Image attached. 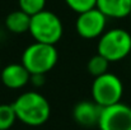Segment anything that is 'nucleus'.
<instances>
[{
  "label": "nucleus",
  "instance_id": "nucleus-1",
  "mask_svg": "<svg viewBox=\"0 0 131 130\" xmlns=\"http://www.w3.org/2000/svg\"><path fill=\"white\" fill-rule=\"evenodd\" d=\"M17 119L28 126H41L50 119L51 106L43 94L37 91H28L17 97L13 102Z\"/></svg>",
  "mask_w": 131,
  "mask_h": 130
},
{
  "label": "nucleus",
  "instance_id": "nucleus-2",
  "mask_svg": "<svg viewBox=\"0 0 131 130\" xmlns=\"http://www.w3.org/2000/svg\"><path fill=\"white\" fill-rule=\"evenodd\" d=\"M59 60L55 45L35 42L27 46L22 54V64L31 74H46L51 72Z\"/></svg>",
  "mask_w": 131,
  "mask_h": 130
},
{
  "label": "nucleus",
  "instance_id": "nucleus-3",
  "mask_svg": "<svg viewBox=\"0 0 131 130\" xmlns=\"http://www.w3.org/2000/svg\"><path fill=\"white\" fill-rule=\"evenodd\" d=\"M97 52L110 63L124 60L131 52V35L124 28L106 31L98 40Z\"/></svg>",
  "mask_w": 131,
  "mask_h": 130
},
{
  "label": "nucleus",
  "instance_id": "nucleus-4",
  "mask_svg": "<svg viewBox=\"0 0 131 130\" xmlns=\"http://www.w3.org/2000/svg\"><path fill=\"white\" fill-rule=\"evenodd\" d=\"M29 33L36 42L55 45L62 37L64 24L55 13L45 9L32 15Z\"/></svg>",
  "mask_w": 131,
  "mask_h": 130
},
{
  "label": "nucleus",
  "instance_id": "nucleus-5",
  "mask_svg": "<svg viewBox=\"0 0 131 130\" xmlns=\"http://www.w3.org/2000/svg\"><path fill=\"white\" fill-rule=\"evenodd\" d=\"M122 96L124 83L116 74L106 73L94 78L92 83V97L93 101L101 107H107L121 102Z\"/></svg>",
  "mask_w": 131,
  "mask_h": 130
},
{
  "label": "nucleus",
  "instance_id": "nucleus-6",
  "mask_svg": "<svg viewBox=\"0 0 131 130\" xmlns=\"http://www.w3.org/2000/svg\"><path fill=\"white\" fill-rule=\"evenodd\" d=\"M97 126L99 130H131V106L118 102L102 107Z\"/></svg>",
  "mask_w": 131,
  "mask_h": 130
},
{
  "label": "nucleus",
  "instance_id": "nucleus-7",
  "mask_svg": "<svg viewBox=\"0 0 131 130\" xmlns=\"http://www.w3.org/2000/svg\"><path fill=\"white\" fill-rule=\"evenodd\" d=\"M107 17L97 8L78 14L75 22V29L78 35L84 40L99 38L106 32Z\"/></svg>",
  "mask_w": 131,
  "mask_h": 130
},
{
  "label": "nucleus",
  "instance_id": "nucleus-8",
  "mask_svg": "<svg viewBox=\"0 0 131 130\" xmlns=\"http://www.w3.org/2000/svg\"><path fill=\"white\" fill-rule=\"evenodd\" d=\"M1 83L9 89H20L29 83L31 73L20 63L8 64L1 69Z\"/></svg>",
  "mask_w": 131,
  "mask_h": 130
},
{
  "label": "nucleus",
  "instance_id": "nucleus-9",
  "mask_svg": "<svg viewBox=\"0 0 131 130\" xmlns=\"http://www.w3.org/2000/svg\"><path fill=\"white\" fill-rule=\"evenodd\" d=\"M102 107L94 101H82L75 105L73 110V117L77 124L90 128L98 125Z\"/></svg>",
  "mask_w": 131,
  "mask_h": 130
},
{
  "label": "nucleus",
  "instance_id": "nucleus-10",
  "mask_svg": "<svg viewBox=\"0 0 131 130\" xmlns=\"http://www.w3.org/2000/svg\"><path fill=\"white\" fill-rule=\"evenodd\" d=\"M97 9L107 18L122 19L130 15L131 0H97Z\"/></svg>",
  "mask_w": 131,
  "mask_h": 130
},
{
  "label": "nucleus",
  "instance_id": "nucleus-11",
  "mask_svg": "<svg viewBox=\"0 0 131 130\" xmlns=\"http://www.w3.org/2000/svg\"><path fill=\"white\" fill-rule=\"evenodd\" d=\"M31 15L24 13L23 10L18 9L12 13H9L5 18V27L9 32L12 33H26L29 32V26H31Z\"/></svg>",
  "mask_w": 131,
  "mask_h": 130
},
{
  "label": "nucleus",
  "instance_id": "nucleus-12",
  "mask_svg": "<svg viewBox=\"0 0 131 130\" xmlns=\"http://www.w3.org/2000/svg\"><path fill=\"white\" fill-rule=\"evenodd\" d=\"M108 66H110V61L97 52L94 56H92L88 60L87 70L90 75L97 78L99 75H103V74L108 73Z\"/></svg>",
  "mask_w": 131,
  "mask_h": 130
},
{
  "label": "nucleus",
  "instance_id": "nucleus-13",
  "mask_svg": "<svg viewBox=\"0 0 131 130\" xmlns=\"http://www.w3.org/2000/svg\"><path fill=\"white\" fill-rule=\"evenodd\" d=\"M17 114L13 103L0 105V130H9L17 121Z\"/></svg>",
  "mask_w": 131,
  "mask_h": 130
},
{
  "label": "nucleus",
  "instance_id": "nucleus-14",
  "mask_svg": "<svg viewBox=\"0 0 131 130\" xmlns=\"http://www.w3.org/2000/svg\"><path fill=\"white\" fill-rule=\"evenodd\" d=\"M47 0H18L19 9L23 10L24 13L29 14L31 17L45 10Z\"/></svg>",
  "mask_w": 131,
  "mask_h": 130
},
{
  "label": "nucleus",
  "instance_id": "nucleus-15",
  "mask_svg": "<svg viewBox=\"0 0 131 130\" xmlns=\"http://www.w3.org/2000/svg\"><path fill=\"white\" fill-rule=\"evenodd\" d=\"M65 3L73 12L78 14L97 8V0H65Z\"/></svg>",
  "mask_w": 131,
  "mask_h": 130
},
{
  "label": "nucleus",
  "instance_id": "nucleus-16",
  "mask_svg": "<svg viewBox=\"0 0 131 130\" xmlns=\"http://www.w3.org/2000/svg\"><path fill=\"white\" fill-rule=\"evenodd\" d=\"M29 82L36 88H40L45 84V74H31Z\"/></svg>",
  "mask_w": 131,
  "mask_h": 130
},
{
  "label": "nucleus",
  "instance_id": "nucleus-17",
  "mask_svg": "<svg viewBox=\"0 0 131 130\" xmlns=\"http://www.w3.org/2000/svg\"><path fill=\"white\" fill-rule=\"evenodd\" d=\"M129 17H130V19H131V12H130V15H129Z\"/></svg>",
  "mask_w": 131,
  "mask_h": 130
},
{
  "label": "nucleus",
  "instance_id": "nucleus-18",
  "mask_svg": "<svg viewBox=\"0 0 131 130\" xmlns=\"http://www.w3.org/2000/svg\"><path fill=\"white\" fill-rule=\"evenodd\" d=\"M0 65H1V60H0Z\"/></svg>",
  "mask_w": 131,
  "mask_h": 130
}]
</instances>
